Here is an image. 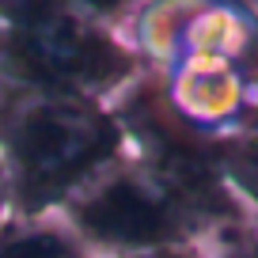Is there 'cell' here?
I'll return each mask as SVG.
<instances>
[{
	"mask_svg": "<svg viewBox=\"0 0 258 258\" xmlns=\"http://www.w3.org/2000/svg\"><path fill=\"white\" fill-rule=\"evenodd\" d=\"M0 160L12 217L42 220L125 163L129 145L110 106L0 80Z\"/></svg>",
	"mask_w": 258,
	"mask_h": 258,
	"instance_id": "cell-1",
	"label": "cell"
},
{
	"mask_svg": "<svg viewBox=\"0 0 258 258\" xmlns=\"http://www.w3.org/2000/svg\"><path fill=\"white\" fill-rule=\"evenodd\" d=\"M76 0H0V80L110 106L148 73L129 12Z\"/></svg>",
	"mask_w": 258,
	"mask_h": 258,
	"instance_id": "cell-2",
	"label": "cell"
},
{
	"mask_svg": "<svg viewBox=\"0 0 258 258\" xmlns=\"http://www.w3.org/2000/svg\"><path fill=\"white\" fill-rule=\"evenodd\" d=\"M57 217L91 258H129L186 243L228 239L190 198L133 160L106 171Z\"/></svg>",
	"mask_w": 258,
	"mask_h": 258,
	"instance_id": "cell-3",
	"label": "cell"
},
{
	"mask_svg": "<svg viewBox=\"0 0 258 258\" xmlns=\"http://www.w3.org/2000/svg\"><path fill=\"white\" fill-rule=\"evenodd\" d=\"M121 133L129 145V160L171 182L182 198H190L205 217L213 220L220 235L239 239L250 232V217L232 198L224 175H220V145L224 141L205 137L175 114V106L163 95L160 76L148 69L133 88H125L110 103Z\"/></svg>",
	"mask_w": 258,
	"mask_h": 258,
	"instance_id": "cell-4",
	"label": "cell"
},
{
	"mask_svg": "<svg viewBox=\"0 0 258 258\" xmlns=\"http://www.w3.org/2000/svg\"><path fill=\"white\" fill-rule=\"evenodd\" d=\"M163 84V95L182 121L205 137L228 141L258 125V76L224 61V57H175L163 69H152Z\"/></svg>",
	"mask_w": 258,
	"mask_h": 258,
	"instance_id": "cell-5",
	"label": "cell"
},
{
	"mask_svg": "<svg viewBox=\"0 0 258 258\" xmlns=\"http://www.w3.org/2000/svg\"><path fill=\"white\" fill-rule=\"evenodd\" d=\"M0 258H91L61 217L19 220L12 217L0 228Z\"/></svg>",
	"mask_w": 258,
	"mask_h": 258,
	"instance_id": "cell-6",
	"label": "cell"
},
{
	"mask_svg": "<svg viewBox=\"0 0 258 258\" xmlns=\"http://www.w3.org/2000/svg\"><path fill=\"white\" fill-rule=\"evenodd\" d=\"M220 175H224L232 198L254 220L258 217V125L243 129L220 145Z\"/></svg>",
	"mask_w": 258,
	"mask_h": 258,
	"instance_id": "cell-7",
	"label": "cell"
},
{
	"mask_svg": "<svg viewBox=\"0 0 258 258\" xmlns=\"http://www.w3.org/2000/svg\"><path fill=\"white\" fill-rule=\"evenodd\" d=\"M228 243H235V239H205V243H186V247L148 250V254H129V258H220Z\"/></svg>",
	"mask_w": 258,
	"mask_h": 258,
	"instance_id": "cell-8",
	"label": "cell"
},
{
	"mask_svg": "<svg viewBox=\"0 0 258 258\" xmlns=\"http://www.w3.org/2000/svg\"><path fill=\"white\" fill-rule=\"evenodd\" d=\"M12 220V186H8V167L0 160V228Z\"/></svg>",
	"mask_w": 258,
	"mask_h": 258,
	"instance_id": "cell-9",
	"label": "cell"
},
{
	"mask_svg": "<svg viewBox=\"0 0 258 258\" xmlns=\"http://www.w3.org/2000/svg\"><path fill=\"white\" fill-rule=\"evenodd\" d=\"M220 258H258V247H243V243L235 239V243H228V247H224V254H220Z\"/></svg>",
	"mask_w": 258,
	"mask_h": 258,
	"instance_id": "cell-10",
	"label": "cell"
},
{
	"mask_svg": "<svg viewBox=\"0 0 258 258\" xmlns=\"http://www.w3.org/2000/svg\"><path fill=\"white\" fill-rule=\"evenodd\" d=\"M250 235H254V247H258V217L250 220Z\"/></svg>",
	"mask_w": 258,
	"mask_h": 258,
	"instance_id": "cell-11",
	"label": "cell"
}]
</instances>
